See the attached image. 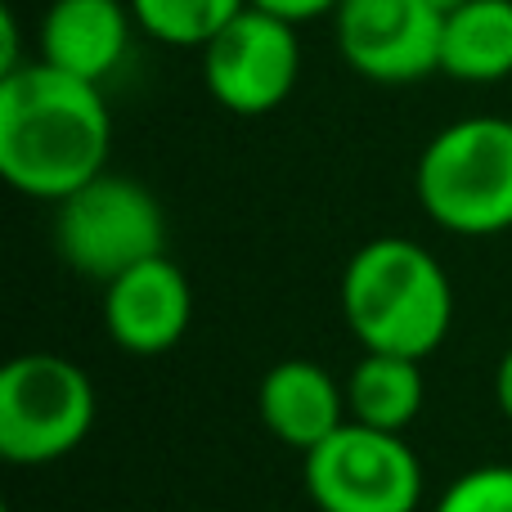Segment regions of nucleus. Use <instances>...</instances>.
Masks as SVG:
<instances>
[{
    "mask_svg": "<svg viewBox=\"0 0 512 512\" xmlns=\"http://www.w3.org/2000/svg\"><path fill=\"white\" fill-rule=\"evenodd\" d=\"M445 14L432 0H342L333 9L337 54L378 86H409L441 72Z\"/></svg>",
    "mask_w": 512,
    "mask_h": 512,
    "instance_id": "8",
    "label": "nucleus"
},
{
    "mask_svg": "<svg viewBox=\"0 0 512 512\" xmlns=\"http://www.w3.org/2000/svg\"><path fill=\"white\" fill-rule=\"evenodd\" d=\"M23 50H18V14L14 9H0V77L5 72H14V68H23Z\"/></svg>",
    "mask_w": 512,
    "mask_h": 512,
    "instance_id": "17",
    "label": "nucleus"
},
{
    "mask_svg": "<svg viewBox=\"0 0 512 512\" xmlns=\"http://www.w3.org/2000/svg\"><path fill=\"white\" fill-rule=\"evenodd\" d=\"M301 486L319 512H418L423 463L405 432L346 418L301 454Z\"/></svg>",
    "mask_w": 512,
    "mask_h": 512,
    "instance_id": "6",
    "label": "nucleus"
},
{
    "mask_svg": "<svg viewBox=\"0 0 512 512\" xmlns=\"http://www.w3.org/2000/svg\"><path fill=\"white\" fill-rule=\"evenodd\" d=\"M414 198L432 225L463 239L512 230V117H459L423 144Z\"/></svg>",
    "mask_w": 512,
    "mask_h": 512,
    "instance_id": "3",
    "label": "nucleus"
},
{
    "mask_svg": "<svg viewBox=\"0 0 512 512\" xmlns=\"http://www.w3.org/2000/svg\"><path fill=\"white\" fill-rule=\"evenodd\" d=\"M256 414L274 441L306 454L310 445L333 436L351 418L346 414V382H337L324 364L292 355V360L265 369L261 387H256Z\"/></svg>",
    "mask_w": 512,
    "mask_h": 512,
    "instance_id": "11",
    "label": "nucleus"
},
{
    "mask_svg": "<svg viewBox=\"0 0 512 512\" xmlns=\"http://www.w3.org/2000/svg\"><path fill=\"white\" fill-rule=\"evenodd\" d=\"M135 27L131 0H50L36 32V59L104 86V77L122 68Z\"/></svg>",
    "mask_w": 512,
    "mask_h": 512,
    "instance_id": "10",
    "label": "nucleus"
},
{
    "mask_svg": "<svg viewBox=\"0 0 512 512\" xmlns=\"http://www.w3.org/2000/svg\"><path fill=\"white\" fill-rule=\"evenodd\" d=\"M427 400L423 360L396 351H364L346 373V414L355 423L405 432Z\"/></svg>",
    "mask_w": 512,
    "mask_h": 512,
    "instance_id": "13",
    "label": "nucleus"
},
{
    "mask_svg": "<svg viewBox=\"0 0 512 512\" xmlns=\"http://www.w3.org/2000/svg\"><path fill=\"white\" fill-rule=\"evenodd\" d=\"M495 405L499 414L512 423V346L499 355V369H495Z\"/></svg>",
    "mask_w": 512,
    "mask_h": 512,
    "instance_id": "18",
    "label": "nucleus"
},
{
    "mask_svg": "<svg viewBox=\"0 0 512 512\" xmlns=\"http://www.w3.org/2000/svg\"><path fill=\"white\" fill-rule=\"evenodd\" d=\"M432 512H512V463H481L459 472Z\"/></svg>",
    "mask_w": 512,
    "mask_h": 512,
    "instance_id": "15",
    "label": "nucleus"
},
{
    "mask_svg": "<svg viewBox=\"0 0 512 512\" xmlns=\"http://www.w3.org/2000/svg\"><path fill=\"white\" fill-rule=\"evenodd\" d=\"M436 9H441V14H450V9H459V5H468V0H432Z\"/></svg>",
    "mask_w": 512,
    "mask_h": 512,
    "instance_id": "19",
    "label": "nucleus"
},
{
    "mask_svg": "<svg viewBox=\"0 0 512 512\" xmlns=\"http://www.w3.org/2000/svg\"><path fill=\"white\" fill-rule=\"evenodd\" d=\"M252 5H261V9H270V14H279V18H288V23H315V18H324V14H333L342 0H252Z\"/></svg>",
    "mask_w": 512,
    "mask_h": 512,
    "instance_id": "16",
    "label": "nucleus"
},
{
    "mask_svg": "<svg viewBox=\"0 0 512 512\" xmlns=\"http://www.w3.org/2000/svg\"><path fill=\"white\" fill-rule=\"evenodd\" d=\"M203 86L225 113L265 117L297 90L301 41L297 23L248 5L203 45Z\"/></svg>",
    "mask_w": 512,
    "mask_h": 512,
    "instance_id": "7",
    "label": "nucleus"
},
{
    "mask_svg": "<svg viewBox=\"0 0 512 512\" xmlns=\"http://www.w3.org/2000/svg\"><path fill=\"white\" fill-rule=\"evenodd\" d=\"M95 382L77 360L23 351L0 369V459L45 468L81 450L95 427Z\"/></svg>",
    "mask_w": 512,
    "mask_h": 512,
    "instance_id": "4",
    "label": "nucleus"
},
{
    "mask_svg": "<svg viewBox=\"0 0 512 512\" xmlns=\"http://www.w3.org/2000/svg\"><path fill=\"white\" fill-rule=\"evenodd\" d=\"M337 306L364 351L427 360L450 337L454 283L432 248L400 234H378L342 265Z\"/></svg>",
    "mask_w": 512,
    "mask_h": 512,
    "instance_id": "2",
    "label": "nucleus"
},
{
    "mask_svg": "<svg viewBox=\"0 0 512 512\" xmlns=\"http://www.w3.org/2000/svg\"><path fill=\"white\" fill-rule=\"evenodd\" d=\"M252 0H131V14L144 36L176 50H203L234 14Z\"/></svg>",
    "mask_w": 512,
    "mask_h": 512,
    "instance_id": "14",
    "label": "nucleus"
},
{
    "mask_svg": "<svg viewBox=\"0 0 512 512\" xmlns=\"http://www.w3.org/2000/svg\"><path fill=\"white\" fill-rule=\"evenodd\" d=\"M113 153V113L99 81L72 77L45 59L0 77V176L27 198L59 203Z\"/></svg>",
    "mask_w": 512,
    "mask_h": 512,
    "instance_id": "1",
    "label": "nucleus"
},
{
    "mask_svg": "<svg viewBox=\"0 0 512 512\" xmlns=\"http://www.w3.org/2000/svg\"><path fill=\"white\" fill-rule=\"evenodd\" d=\"M441 72L468 86L512 77V0H468L445 14Z\"/></svg>",
    "mask_w": 512,
    "mask_h": 512,
    "instance_id": "12",
    "label": "nucleus"
},
{
    "mask_svg": "<svg viewBox=\"0 0 512 512\" xmlns=\"http://www.w3.org/2000/svg\"><path fill=\"white\" fill-rule=\"evenodd\" d=\"M54 252L68 270L104 288L144 256L167 252V216L140 180L99 171L54 203Z\"/></svg>",
    "mask_w": 512,
    "mask_h": 512,
    "instance_id": "5",
    "label": "nucleus"
},
{
    "mask_svg": "<svg viewBox=\"0 0 512 512\" xmlns=\"http://www.w3.org/2000/svg\"><path fill=\"white\" fill-rule=\"evenodd\" d=\"M194 324V288L167 252L104 283V328L126 355H167Z\"/></svg>",
    "mask_w": 512,
    "mask_h": 512,
    "instance_id": "9",
    "label": "nucleus"
}]
</instances>
